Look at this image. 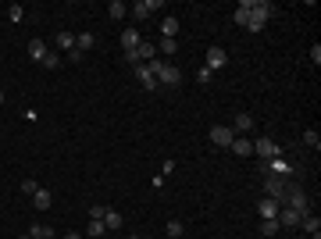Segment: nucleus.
Listing matches in <instances>:
<instances>
[{"mask_svg":"<svg viewBox=\"0 0 321 239\" xmlns=\"http://www.w3.org/2000/svg\"><path fill=\"white\" fill-rule=\"evenodd\" d=\"M211 75H214L211 68H197V82H200V86H207V82H211Z\"/></svg>","mask_w":321,"mask_h":239,"instance_id":"nucleus-29","label":"nucleus"},{"mask_svg":"<svg viewBox=\"0 0 321 239\" xmlns=\"http://www.w3.org/2000/svg\"><path fill=\"white\" fill-rule=\"evenodd\" d=\"M278 207H282L278 200H268V196H264V200L257 203V214H261V221H271V218H278Z\"/></svg>","mask_w":321,"mask_h":239,"instance_id":"nucleus-8","label":"nucleus"},{"mask_svg":"<svg viewBox=\"0 0 321 239\" xmlns=\"http://www.w3.org/2000/svg\"><path fill=\"white\" fill-rule=\"evenodd\" d=\"M22 239H33V235H22Z\"/></svg>","mask_w":321,"mask_h":239,"instance_id":"nucleus-37","label":"nucleus"},{"mask_svg":"<svg viewBox=\"0 0 321 239\" xmlns=\"http://www.w3.org/2000/svg\"><path fill=\"white\" fill-rule=\"evenodd\" d=\"M107 11H111V18L118 22V18H125V15H129V4H121V0H111V8H107Z\"/></svg>","mask_w":321,"mask_h":239,"instance_id":"nucleus-20","label":"nucleus"},{"mask_svg":"<svg viewBox=\"0 0 321 239\" xmlns=\"http://www.w3.org/2000/svg\"><path fill=\"white\" fill-rule=\"evenodd\" d=\"M29 235H33V239H50V235H54V228H50V225H33V228H29Z\"/></svg>","mask_w":321,"mask_h":239,"instance_id":"nucleus-22","label":"nucleus"},{"mask_svg":"<svg viewBox=\"0 0 321 239\" xmlns=\"http://www.w3.org/2000/svg\"><path fill=\"white\" fill-rule=\"evenodd\" d=\"M93 43H97V36H89V33H82V36H75V50H79V54H86V50H93Z\"/></svg>","mask_w":321,"mask_h":239,"instance_id":"nucleus-18","label":"nucleus"},{"mask_svg":"<svg viewBox=\"0 0 321 239\" xmlns=\"http://www.w3.org/2000/svg\"><path fill=\"white\" fill-rule=\"evenodd\" d=\"M50 239H57V235H50Z\"/></svg>","mask_w":321,"mask_h":239,"instance_id":"nucleus-38","label":"nucleus"},{"mask_svg":"<svg viewBox=\"0 0 321 239\" xmlns=\"http://www.w3.org/2000/svg\"><path fill=\"white\" fill-rule=\"evenodd\" d=\"M253 125H257V122H253V114H246V111H243V114H236V125H232V132H250Z\"/></svg>","mask_w":321,"mask_h":239,"instance_id":"nucleus-17","label":"nucleus"},{"mask_svg":"<svg viewBox=\"0 0 321 239\" xmlns=\"http://www.w3.org/2000/svg\"><path fill=\"white\" fill-rule=\"evenodd\" d=\"M157 8H160V0H136L129 11H132V18H136V22H146V18H150V11H157Z\"/></svg>","mask_w":321,"mask_h":239,"instance_id":"nucleus-5","label":"nucleus"},{"mask_svg":"<svg viewBox=\"0 0 321 239\" xmlns=\"http://www.w3.org/2000/svg\"><path fill=\"white\" fill-rule=\"evenodd\" d=\"M293 171H296V168H293L289 161H282V157H271V161H268V175H282V178H285V175H293Z\"/></svg>","mask_w":321,"mask_h":239,"instance_id":"nucleus-10","label":"nucleus"},{"mask_svg":"<svg viewBox=\"0 0 321 239\" xmlns=\"http://www.w3.org/2000/svg\"><path fill=\"white\" fill-rule=\"evenodd\" d=\"M43 68H61V61H57V54H47V57H43Z\"/></svg>","mask_w":321,"mask_h":239,"instance_id":"nucleus-33","label":"nucleus"},{"mask_svg":"<svg viewBox=\"0 0 321 239\" xmlns=\"http://www.w3.org/2000/svg\"><path fill=\"white\" fill-rule=\"evenodd\" d=\"M253 154H257V157H264V161H271V157H278V154H285V150H282L271 136H261V139L253 143Z\"/></svg>","mask_w":321,"mask_h":239,"instance_id":"nucleus-3","label":"nucleus"},{"mask_svg":"<svg viewBox=\"0 0 321 239\" xmlns=\"http://www.w3.org/2000/svg\"><path fill=\"white\" fill-rule=\"evenodd\" d=\"M285 186H289V182H285L282 175H268V178H264V193H268V200H278V203H282Z\"/></svg>","mask_w":321,"mask_h":239,"instance_id":"nucleus-4","label":"nucleus"},{"mask_svg":"<svg viewBox=\"0 0 321 239\" xmlns=\"http://www.w3.org/2000/svg\"><path fill=\"white\" fill-rule=\"evenodd\" d=\"M136 79H139L146 89H160V86H157V79H153V72H150V65H136Z\"/></svg>","mask_w":321,"mask_h":239,"instance_id":"nucleus-12","label":"nucleus"},{"mask_svg":"<svg viewBox=\"0 0 321 239\" xmlns=\"http://www.w3.org/2000/svg\"><path fill=\"white\" fill-rule=\"evenodd\" d=\"M310 61H314V65H321V47H317V43L310 47Z\"/></svg>","mask_w":321,"mask_h":239,"instance_id":"nucleus-34","label":"nucleus"},{"mask_svg":"<svg viewBox=\"0 0 321 239\" xmlns=\"http://www.w3.org/2000/svg\"><path fill=\"white\" fill-rule=\"evenodd\" d=\"M232 139H236L232 125H214V129H211V143H214V146H232Z\"/></svg>","mask_w":321,"mask_h":239,"instance_id":"nucleus-6","label":"nucleus"},{"mask_svg":"<svg viewBox=\"0 0 321 239\" xmlns=\"http://www.w3.org/2000/svg\"><path fill=\"white\" fill-rule=\"evenodd\" d=\"M8 11H11V18H15V22H22V18H25V8H22V4H11Z\"/></svg>","mask_w":321,"mask_h":239,"instance_id":"nucleus-32","label":"nucleus"},{"mask_svg":"<svg viewBox=\"0 0 321 239\" xmlns=\"http://www.w3.org/2000/svg\"><path fill=\"white\" fill-rule=\"evenodd\" d=\"M175 50H179V40H160V43H157V54H168V57H172Z\"/></svg>","mask_w":321,"mask_h":239,"instance_id":"nucleus-23","label":"nucleus"},{"mask_svg":"<svg viewBox=\"0 0 321 239\" xmlns=\"http://www.w3.org/2000/svg\"><path fill=\"white\" fill-rule=\"evenodd\" d=\"M160 36H165V40H175L179 36V18L175 15H168L165 22H160Z\"/></svg>","mask_w":321,"mask_h":239,"instance_id":"nucleus-14","label":"nucleus"},{"mask_svg":"<svg viewBox=\"0 0 321 239\" xmlns=\"http://www.w3.org/2000/svg\"><path fill=\"white\" fill-rule=\"evenodd\" d=\"M150 72H153L157 86H179L182 82V72L175 65H168V61H150Z\"/></svg>","mask_w":321,"mask_h":239,"instance_id":"nucleus-1","label":"nucleus"},{"mask_svg":"<svg viewBox=\"0 0 321 239\" xmlns=\"http://www.w3.org/2000/svg\"><path fill=\"white\" fill-rule=\"evenodd\" d=\"M104 225H107V228H111V232H114V228H121V214H118V211H111V207H107V214H104Z\"/></svg>","mask_w":321,"mask_h":239,"instance_id":"nucleus-21","label":"nucleus"},{"mask_svg":"<svg viewBox=\"0 0 321 239\" xmlns=\"http://www.w3.org/2000/svg\"><path fill=\"white\" fill-rule=\"evenodd\" d=\"M168 235H172V239H179V235H186V225H182L179 218H172V221H168Z\"/></svg>","mask_w":321,"mask_h":239,"instance_id":"nucleus-25","label":"nucleus"},{"mask_svg":"<svg viewBox=\"0 0 321 239\" xmlns=\"http://www.w3.org/2000/svg\"><path fill=\"white\" fill-rule=\"evenodd\" d=\"M278 228H282V225H278L275 218H271V221H261V235H278Z\"/></svg>","mask_w":321,"mask_h":239,"instance_id":"nucleus-26","label":"nucleus"},{"mask_svg":"<svg viewBox=\"0 0 321 239\" xmlns=\"http://www.w3.org/2000/svg\"><path fill=\"white\" fill-rule=\"evenodd\" d=\"M300 218H303L300 211H289V207H278V218H275V221H278L282 228H296V225H300Z\"/></svg>","mask_w":321,"mask_h":239,"instance_id":"nucleus-9","label":"nucleus"},{"mask_svg":"<svg viewBox=\"0 0 321 239\" xmlns=\"http://www.w3.org/2000/svg\"><path fill=\"white\" fill-rule=\"evenodd\" d=\"M18 189H22V193H25V196H33V193H36V189H40V182H33V178H25V182H22V186H18Z\"/></svg>","mask_w":321,"mask_h":239,"instance_id":"nucleus-30","label":"nucleus"},{"mask_svg":"<svg viewBox=\"0 0 321 239\" xmlns=\"http://www.w3.org/2000/svg\"><path fill=\"white\" fill-rule=\"evenodd\" d=\"M229 150H232L236 157H253V143H250V139H239V136L232 139V146H229Z\"/></svg>","mask_w":321,"mask_h":239,"instance_id":"nucleus-13","label":"nucleus"},{"mask_svg":"<svg viewBox=\"0 0 321 239\" xmlns=\"http://www.w3.org/2000/svg\"><path fill=\"white\" fill-rule=\"evenodd\" d=\"M50 203H54V193L40 186V189L33 193V207H36V211H50Z\"/></svg>","mask_w":321,"mask_h":239,"instance_id":"nucleus-11","label":"nucleus"},{"mask_svg":"<svg viewBox=\"0 0 321 239\" xmlns=\"http://www.w3.org/2000/svg\"><path fill=\"white\" fill-rule=\"evenodd\" d=\"M65 239H82V235H79V232H68V235H65Z\"/></svg>","mask_w":321,"mask_h":239,"instance_id":"nucleus-35","label":"nucleus"},{"mask_svg":"<svg viewBox=\"0 0 321 239\" xmlns=\"http://www.w3.org/2000/svg\"><path fill=\"white\" fill-rule=\"evenodd\" d=\"M225 65H229V54H225L221 47H211V50H207V65H204V68L218 72V68H225Z\"/></svg>","mask_w":321,"mask_h":239,"instance_id":"nucleus-7","label":"nucleus"},{"mask_svg":"<svg viewBox=\"0 0 321 239\" xmlns=\"http://www.w3.org/2000/svg\"><path fill=\"white\" fill-rule=\"evenodd\" d=\"M139 43H143V40H139V29H125V33H121V47H125V50H136Z\"/></svg>","mask_w":321,"mask_h":239,"instance_id":"nucleus-15","label":"nucleus"},{"mask_svg":"<svg viewBox=\"0 0 321 239\" xmlns=\"http://www.w3.org/2000/svg\"><path fill=\"white\" fill-rule=\"evenodd\" d=\"M282 207L289 211H300V214H310V200L300 186H285V196H282Z\"/></svg>","mask_w":321,"mask_h":239,"instance_id":"nucleus-2","label":"nucleus"},{"mask_svg":"<svg viewBox=\"0 0 321 239\" xmlns=\"http://www.w3.org/2000/svg\"><path fill=\"white\" fill-rule=\"evenodd\" d=\"M57 47L61 50H75V36L72 33H57Z\"/></svg>","mask_w":321,"mask_h":239,"instance_id":"nucleus-24","label":"nucleus"},{"mask_svg":"<svg viewBox=\"0 0 321 239\" xmlns=\"http://www.w3.org/2000/svg\"><path fill=\"white\" fill-rule=\"evenodd\" d=\"M0 104H4V93H0Z\"/></svg>","mask_w":321,"mask_h":239,"instance_id":"nucleus-36","label":"nucleus"},{"mask_svg":"<svg viewBox=\"0 0 321 239\" xmlns=\"http://www.w3.org/2000/svg\"><path fill=\"white\" fill-rule=\"evenodd\" d=\"M104 232H107L104 221H89V239H97V235H104Z\"/></svg>","mask_w":321,"mask_h":239,"instance_id":"nucleus-28","label":"nucleus"},{"mask_svg":"<svg viewBox=\"0 0 321 239\" xmlns=\"http://www.w3.org/2000/svg\"><path fill=\"white\" fill-rule=\"evenodd\" d=\"M303 143H307V146H314V150H317V146H321V136H317V132H314V129H307V132H303Z\"/></svg>","mask_w":321,"mask_h":239,"instance_id":"nucleus-27","label":"nucleus"},{"mask_svg":"<svg viewBox=\"0 0 321 239\" xmlns=\"http://www.w3.org/2000/svg\"><path fill=\"white\" fill-rule=\"evenodd\" d=\"M104 214H107V207H104V203H97V207H89V218H93V221H104Z\"/></svg>","mask_w":321,"mask_h":239,"instance_id":"nucleus-31","label":"nucleus"},{"mask_svg":"<svg viewBox=\"0 0 321 239\" xmlns=\"http://www.w3.org/2000/svg\"><path fill=\"white\" fill-rule=\"evenodd\" d=\"M300 225H303L310 235H314V232H321V218H317V214H303V218H300Z\"/></svg>","mask_w":321,"mask_h":239,"instance_id":"nucleus-19","label":"nucleus"},{"mask_svg":"<svg viewBox=\"0 0 321 239\" xmlns=\"http://www.w3.org/2000/svg\"><path fill=\"white\" fill-rule=\"evenodd\" d=\"M47 54H50V50H47V43H43V40H33V43H29V57H33V61H40V65H43V57H47Z\"/></svg>","mask_w":321,"mask_h":239,"instance_id":"nucleus-16","label":"nucleus"}]
</instances>
